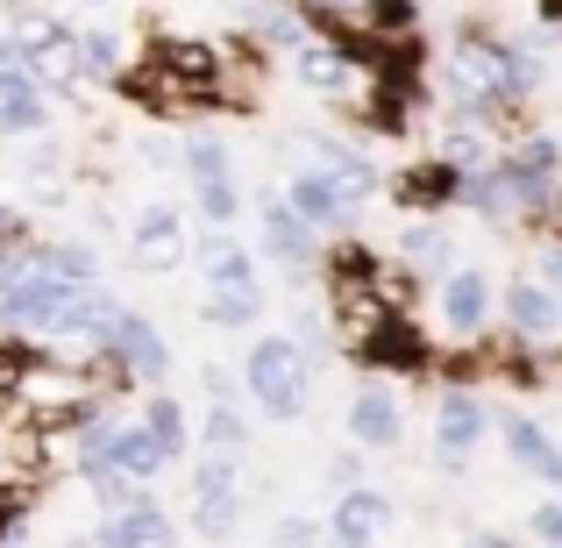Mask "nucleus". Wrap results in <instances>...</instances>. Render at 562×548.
I'll list each match as a JSON object with an SVG mask.
<instances>
[{"mask_svg": "<svg viewBox=\"0 0 562 548\" xmlns=\"http://www.w3.org/2000/svg\"><path fill=\"white\" fill-rule=\"evenodd\" d=\"M243 392L257 399L271 421H300L306 399H314V357H306L292 335H257L243 357Z\"/></svg>", "mask_w": 562, "mask_h": 548, "instance_id": "1", "label": "nucleus"}, {"mask_svg": "<svg viewBox=\"0 0 562 548\" xmlns=\"http://www.w3.org/2000/svg\"><path fill=\"white\" fill-rule=\"evenodd\" d=\"M79 292L86 286H71V278H57V271H22V278L0 286V328L8 335H65Z\"/></svg>", "mask_w": 562, "mask_h": 548, "instance_id": "2", "label": "nucleus"}, {"mask_svg": "<svg viewBox=\"0 0 562 548\" xmlns=\"http://www.w3.org/2000/svg\"><path fill=\"white\" fill-rule=\"evenodd\" d=\"M93 357H114V364H122L136 384H165V378H171V343H165V335H157L143 314H128V306L114 314L108 343H100Z\"/></svg>", "mask_w": 562, "mask_h": 548, "instance_id": "3", "label": "nucleus"}, {"mask_svg": "<svg viewBox=\"0 0 562 548\" xmlns=\"http://www.w3.org/2000/svg\"><path fill=\"white\" fill-rule=\"evenodd\" d=\"M128 264H136V271H157V278L179 271L186 264V214L179 206H165V200L143 206L136 228H128Z\"/></svg>", "mask_w": 562, "mask_h": 548, "instance_id": "4", "label": "nucleus"}, {"mask_svg": "<svg viewBox=\"0 0 562 548\" xmlns=\"http://www.w3.org/2000/svg\"><path fill=\"white\" fill-rule=\"evenodd\" d=\"M484 427H492V421H484V399H477V392L449 384V392L435 399V456H441L449 470L470 463V449L484 441Z\"/></svg>", "mask_w": 562, "mask_h": 548, "instance_id": "5", "label": "nucleus"}, {"mask_svg": "<svg viewBox=\"0 0 562 548\" xmlns=\"http://www.w3.org/2000/svg\"><path fill=\"white\" fill-rule=\"evenodd\" d=\"M357 364H384V370H420L427 364V335L413 328L398 306H378L371 328L357 335Z\"/></svg>", "mask_w": 562, "mask_h": 548, "instance_id": "6", "label": "nucleus"}, {"mask_svg": "<svg viewBox=\"0 0 562 548\" xmlns=\"http://www.w3.org/2000/svg\"><path fill=\"white\" fill-rule=\"evenodd\" d=\"M392 527V499L371 492V484H349L328 513V541L335 548H378V535Z\"/></svg>", "mask_w": 562, "mask_h": 548, "instance_id": "7", "label": "nucleus"}, {"mask_svg": "<svg viewBox=\"0 0 562 548\" xmlns=\"http://www.w3.org/2000/svg\"><path fill=\"white\" fill-rule=\"evenodd\" d=\"M93 548H171V513L157 499H136L128 513H108L93 527Z\"/></svg>", "mask_w": 562, "mask_h": 548, "instance_id": "8", "label": "nucleus"}, {"mask_svg": "<svg viewBox=\"0 0 562 548\" xmlns=\"http://www.w3.org/2000/svg\"><path fill=\"white\" fill-rule=\"evenodd\" d=\"M498 435H506L513 463H520L527 478H541V484H555V492H562V449L549 441V427L527 421V413H506V421H498Z\"/></svg>", "mask_w": 562, "mask_h": 548, "instance_id": "9", "label": "nucleus"}, {"mask_svg": "<svg viewBox=\"0 0 562 548\" xmlns=\"http://www.w3.org/2000/svg\"><path fill=\"white\" fill-rule=\"evenodd\" d=\"M492 314V278L484 271H449L441 278V328L449 335H477Z\"/></svg>", "mask_w": 562, "mask_h": 548, "instance_id": "10", "label": "nucleus"}, {"mask_svg": "<svg viewBox=\"0 0 562 548\" xmlns=\"http://www.w3.org/2000/svg\"><path fill=\"white\" fill-rule=\"evenodd\" d=\"M349 435H357L363 449H392V441L406 435V413H398V399L384 392V384H363V392L349 399Z\"/></svg>", "mask_w": 562, "mask_h": 548, "instance_id": "11", "label": "nucleus"}, {"mask_svg": "<svg viewBox=\"0 0 562 548\" xmlns=\"http://www.w3.org/2000/svg\"><path fill=\"white\" fill-rule=\"evenodd\" d=\"M263 243H271V257L278 264H314V221L300 214L292 200H263Z\"/></svg>", "mask_w": 562, "mask_h": 548, "instance_id": "12", "label": "nucleus"}, {"mask_svg": "<svg viewBox=\"0 0 562 548\" xmlns=\"http://www.w3.org/2000/svg\"><path fill=\"white\" fill-rule=\"evenodd\" d=\"M108 470H122V478L150 484L157 470H171V456H165V441H157L143 421H122V427H114V449H108Z\"/></svg>", "mask_w": 562, "mask_h": 548, "instance_id": "13", "label": "nucleus"}, {"mask_svg": "<svg viewBox=\"0 0 562 548\" xmlns=\"http://www.w3.org/2000/svg\"><path fill=\"white\" fill-rule=\"evenodd\" d=\"M506 321H513L520 335H535V343H541V335L562 328V292L541 286V278H520V286L506 292Z\"/></svg>", "mask_w": 562, "mask_h": 548, "instance_id": "14", "label": "nucleus"}, {"mask_svg": "<svg viewBox=\"0 0 562 548\" xmlns=\"http://www.w3.org/2000/svg\"><path fill=\"white\" fill-rule=\"evenodd\" d=\"M285 200L300 206V214L314 221V228H342V221L357 214V206H349V192L335 186V179H328V171H321V165H314V171H300V179H292V192H285Z\"/></svg>", "mask_w": 562, "mask_h": 548, "instance_id": "15", "label": "nucleus"}, {"mask_svg": "<svg viewBox=\"0 0 562 548\" xmlns=\"http://www.w3.org/2000/svg\"><path fill=\"white\" fill-rule=\"evenodd\" d=\"M200 271H206V292H228V286H257V264H249V249L235 243L228 228H214L200 243Z\"/></svg>", "mask_w": 562, "mask_h": 548, "instance_id": "16", "label": "nucleus"}, {"mask_svg": "<svg viewBox=\"0 0 562 548\" xmlns=\"http://www.w3.org/2000/svg\"><path fill=\"white\" fill-rule=\"evenodd\" d=\"M50 128V93L43 86H0V136L8 143H29Z\"/></svg>", "mask_w": 562, "mask_h": 548, "instance_id": "17", "label": "nucleus"}, {"mask_svg": "<svg viewBox=\"0 0 562 548\" xmlns=\"http://www.w3.org/2000/svg\"><path fill=\"white\" fill-rule=\"evenodd\" d=\"M314 165H321V171H328L335 186L349 192V206H363V200L378 192V171L363 165V157L349 150V143H335V136H314Z\"/></svg>", "mask_w": 562, "mask_h": 548, "instance_id": "18", "label": "nucleus"}, {"mask_svg": "<svg viewBox=\"0 0 562 548\" xmlns=\"http://www.w3.org/2000/svg\"><path fill=\"white\" fill-rule=\"evenodd\" d=\"M398 200H406V206H449V200H463V171H456V157L413 165L406 179H398Z\"/></svg>", "mask_w": 562, "mask_h": 548, "instance_id": "19", "label": "nucleus"}, {"mask_svg": "<svg viewBox=\"0 0 562 548\" xmlns=\"http://www.w3.org/2000/svg\"><path fill=\"white\" fill-rule=\"evenodd\" d=\"M200 314L214 321V328H257L263 321V292L257 286H228V292H206Z\"/></svg>", "mask_w": 562, "mask_h": 548, "instance_id": "20", "label": "nucleus"}, {"mask_svg": "<svg viewBox=\"0 0 562 548\" xmlns=\"http://www.w3.org/2000/svg\"><path fill=\"white\" fill-rule=\"evenodd\" d=\"M235 527H243V492H206V499H192V535H200V541H228Z\"/></svg>", "mask_w": 562, "mask_h": 548, "instance_id": "21", "label": "nucleus"}, {"mask_svg": "<svg viewBox=\"0 0 562 548\" xmlns=\"http://www.w3.org/2000/svg\"><path fill=\"white\" fill-rule=\"evenodd\" d=\"M43 357H50L43 343H29V335H8V328H0V406H14L22 378H29V370H36Z\"/></svg>", "mask_w": 562, "mask_h": 548, "instance_id": "22", "label": "nucleus"}, {"mask_svg": "<svg viewBox=\"0 0 562 548\" xmlns=\"http://www.w3.org/2000/svg\"><path fill=\"white\" fill-rule=\"evenodd\" d=\"M363 29L378 43H413L420 36V8L413 0H363Z\"/></svg>", "mask_w": 562, "mask_h": 548, "instance_id": "23", "label": "nucleus"}, {"mask_svg": "<svg viewBox=\"0 0 562 548\" xmlns=\"http://www.w3.org/2000/svg\"><path fill=\"white\" fill-rule=\"evenodd\" d=\"M36 271H57V278H71V286H93L100 257H93V243H36Z\"/></svg>", "mask_w": 562, "mask_h": 548, "instance_id": "24", "label": "nucleus"}, {"mask_svg": "<svg viewBox=\"0 0 562 548\" xmlns=\"http://www.w3.org/2000/svg\"><path fill=\"white\" fill-rule=\"evenodd\" d=\"M200 441H206V456H243L249 449V421L228 406V399H214L206 421H200Z\"/></svg>", "mask_w": 562, "mask_h": 548, "instance_id": "25", "label": "nucleus"}, {"mask_svg": "<svg viewBox=\"0 0 562 548\" xmlns=\"http://www.w3.org/2000/svg\"><path fill=\"white\" fill-rule=\"evenodd\" d=\"M186 179L192 186H235V171H228V143L221 136H186Z\"/></svg>", "mask_w": 562, "mask_h": 548, "instance_id": "26", "label": "nucleus"}, {"mask_svg": "<svg viewBox=\"0 0 562 548\" xmlns=\"http://www.w3.org/2000/svg\"><path fill=\"white\" fill-rule=\"evenodd\" d=\"M143 427H150V435L165 441V456H171V463H179V456L192 449V435H186V406H179V399H165V392H157L150 406H143Z\"/></svg>", "mask_w": 562, "mask_h": 548, "instance_id": "27", "label": "nucleus"}, {"mask_svg": "<svg viewBox=\"0 0 562 548\" xmlns=\"http://www.w3.org/2000/svg\"><path fill=\"white\" fill-rule=\"evenodd\" d=\"M79 65H86V79H122V36L114 29H79Z\"/></svg>", "mask_w": 562, "mask_h": 548, "instance_id": "28", "label": "nucleus"}, {"mask_svg": "<svg viewBox=\"0 0 562 548\" xmlns=\"http://www.w3.org/2000/svg\"><path fill=\"white\" fill-rule=\"evenodd\" d=\"M29 541V484H0V548Z\"/></svg>", "mask_w": 562, "mask_h": 548, "instance_id": "29", "label": "nucleus"}, {"mask_svg": "<svg viewBox=\"0 0 562 548\" xmlns=\"http://www.w3.org/2000/svg\"><path fill=\"white\" fill-rule=\"evenodd\" d=\"M206 492H243V463L235 456H200V470H192V499Z\"/></svg>", "mask_w": 562, "mask_h": 548, "instance_id": "30", "label": "nucleus"}, {"mask_svg": "<svg viewBox=\"0 0 562 548\" xmlns=\"http://www.w3.org/2000/svg\"><path fill=\"white\" fill-rule=\"evenodd\" d=\"M406 257L420 264V271H435V264H441V271H449V257H456L449 228H413V235H406Z\"/></svg>", "mask_w": 562, "mask_h": 548, "instance_id": "31", "label": "nucleus"}, {"mask_svg": "<svg viewBox=\"0 0 562 548\" xmlns=\"http://www.w3.org/2000/svg\"><path fill=\"white\" fill-rule=\"evenodd\" d=\"M192 200H200V214L214 221V228H228V221L243 214V192L235 186H192Z\"/></svg>", "mask_w": 562, "mask_h": 548, "instance_id": "32", "label": "nucleus"}, {"mask_svg": "<svg viewBox=\"0 0 562 548\" xmlns=\"http://www.w3.org/2000/svg\"><path fill=\"white\" fill-rule=\"evenodd\" d=\"M0 86H36V71H29V57L14 51V36H0Z\"/></svg>", "mask_w": 562, "mask_h": 548, "instance_id": "33", "label": "nucleus"}, {"mask_svg": "<svg viewBox=\"0 0 562 548\" xmlns=\"http://www.w3.org/2000/svg\"><path fill=\"white\" fill-rule=\"evenodd\" d=\"M278 548H314L321 541V527L314 521H278V535H271Z\"/></svg>", "mask_w": 562, "mask_h": 548, "instance_id": "34", "label": "nucleus"}, {"mask_svg": "<svg viewBox=\"0 0 562 548\" xmlns=\"http://www.w3.org/2000/svg\"><path fill=\"white\" fill-rule=\"evenodd\" d=\"M535 541L541 548H562V506H535Z\"/></svg>", "mask_w": 562, "mask_h": 548, "instance_id": "35", "label": "nucleus"}, {"mask_svg": "<svg viewBox=\"0 0 562 548\" xmlns=\"http://www.w3.org/2000/svg\"><path fill=\"white\" fill-rule=\"evenodd\" d=\"M541 286H555V292H562V243L541 249Z\"/></svg>", "mask_w": 562, "mask_h": 548, "instance_id": "36", "label": "nucleus"}, {"mask_svg": "<svg viewBox=\"0 0 562 548\" xmlns=\"http://www.w3.org/2000/svg\"><path fill=\"white\" fill-rule=\"evenodd\" d=\"M470 548H506V541H492V535H477V541H470Z\"/></svg>", "mask_w": 562, "mask_h": 548, "instance_id": "37", "label": "nucleus"}, {"mask_svg": "<svg viewBox=\"0 0 562 548\" xmlns=\"http://www.w3.org/2000/svg\"><path fill=\"white\" fill-rule=\"evenodd\" d=\"M57 548H93V535H79V541H57Z\"/></svg>", "mask_w": 562, "mask_h": 548, "instance_id": "38", "label": "nucleus"}, {"mask_svg": "<svg viewBox=\"0 0 562 548\" xmlns=\"http://www.w3.org/2000/svg\"><path fill=\"white\" fill-rule=\"evenodd\" d=\"M0 8H22V0H0Z\"/></svg>", "mask_w": 562, "mask_h": 548, "instance_id": "39", "label": "nucleus"}, {"mask_svg": "<svg viewBox=\"0 0 562 548\" xmlns=\"http://www.w3.org/2000/svg\"><path fill=\"white\" fill-rule=\"evenodd\" d=\"M86 8H108V0H86Z\"/></svg>", "mask_w": 562, "mask_h": 548, "instance_id": "40", "label": "nucleus"}]
</instances>
